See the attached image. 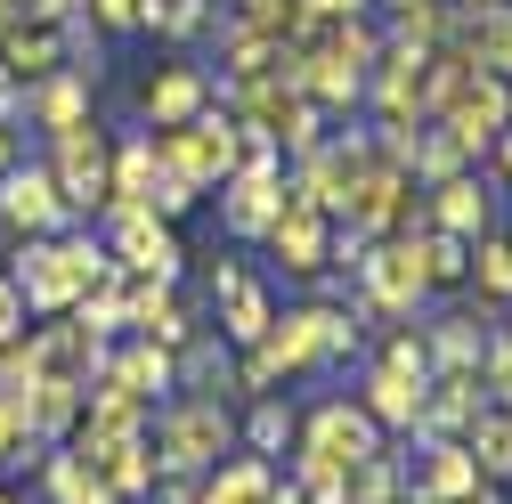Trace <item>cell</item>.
Returning a JSON list of instances; mask_svg holds the SVG:
<instances>
[{"instance_id": "cell-1", "label": "cell", "mask_w": 512, "mask_h": 504, "mask_svg": "<svg viewBox=\"0 0 512 504\" xmlns=\"http://www.w3.org/2000/svg\"><path fill=\"white\" fill-rule=\"evenodd\" d=\"M114 277V252L98 236H33L25 244V261H17V293L33 318H66V309Z\"/></svg>"}, {"instance_id": "cell-2", "label": "cell", "mask_w": 512, "mask_h": 504, "mask_svg": "<svg viewBox=\"0 0 512 504\" xmlns=\"http://www.w3.org/2000/svg\"><path fill=\"white\" fill-rule=\"evenodd\" d=\"M147 439H155V464H163V472H179V480H204V472L228 456L236 423H228V407H220V399H204V391H179V399H163V415L147 423Z\"/></svg>"}, {"instance_id": "cell-3", "label": "cell", "mask_w": 512, "mask_h": 504, "mask_svg": "<svg viewBox=\"0 0 512 504\" xmlns=\"http://www.w3.org/2000/svg\"><path fill=\"white\" fill-rule=\"evenodd\" d=\"M252 350H261L269 374H301V366L350 358V350H358V326H350V309H293V318H277Z\"/></svg>"}, {"instance_id": "cell-4", "label": "cell", "mask_w": 512, "mask_h": 504, "mask_svg": "<svg viewBox=\"0 0 512 504\" xmlns=\"http://www.w3.org/2000/svg\"><path fill=\"white\" fill-rule=\"evenodd\" d=\"M171 171H187L196 187H220L236 163H244V131L228 114H196V122H179V131H163V147H155Z\"/></svg>"}, {"instance_id": "cell-5", "label": "cell", "mask_w": 512, "mask_h": 504, "mask_svg": "<svg viewBox=\"0 0 512 504\" xmlns=\"http://www.w3.org/2000/svg\"><path fill=\"white\" fill-rule=\"evenodd\" d=\"M301 456L334 464V472H358L366 456H382V423H374L358 399H326V407L301 423Z\"/></svg>"}, {"instance_id": "cell-6", "label": "cell", "mask_w": 512, "mask_h": 504, "mask_svg": "<svg viewBox=\"0 0 512 504\" xmlns=\"http://www.w3.org/2000/svg\"><path fill=\"white\" fill-rule=\"evenodd\" d=\"M350 269H358V285H366V309H415V301L431 293V277H423V261H415L407 236H366Z\"/></svg>"}, {"instance_id": "cell-7", "label": "cell", "mask_w": 512, "mask_h": 504, "mask_svg": "<svg viewBox=\"0 0 512 504\" xmlns=\"http://www.w3.org/2000/svg\"><path fill=\"white\" fill-rule=\"evenodd\" d=\"M447 114V139H456L464 155H480V147H496L504 131H512V90H504V74H464V90L439 106Z\"/></svg>"}, {"instance_id": "cell-8", "label": "cell", "mask_w": 512, "mask_h": 504, "mask_svg": "<svg viewBox=\"0 0 512 504\" xmlns=\"http://www.w3.org/2000/svg\"><path fill=\"white\" fill-rule=\"evenodd\" d=\"M74 448L90 456V472L122 496V504H131V496H155V439L147 431H74Z\"/></svg>"}, {"instance_id": "cell-9", "label": "cell", "mask_w": 512, "mask_h": 504, "mask_svg": "<svg viewBox=\"0 0 512 504\" xmlns=\"http://www.w3.org/2000/svg\"><path fill=\"white\" fill-rule=\"evenodd\" d=\"M57 196H66V212H98L106 204V187H114V163H106V139L90 131V122H74V131H57Z\"/></svg>"}, {"instance_id": "cell-10", "label": "cell", "mask_w": 512, "mask_h": 504, "mask_svg": "<svg viewBox=\"0 0 512 504\" xmlns=\"http://www.w3.org/2000/svg\"><path fill=\"white\" fill-rule=\"evenodd\" d=\"M106 383H122L131 399L163 407V399L179 391V350H163V342L131 334V342H114V350H106Z\"/></svg>"}, {"instance_id": "cell-11", "label": "cell", "mask_w": 512, "mask_h": 504, "mask_svg": "<svg viewBox=\"0 0 512 504\" xmlns=\"http://www.w3.org/2000/svg\"><path fill=\"white\" fill-rule=\"evenodd\" d=\"M0 220H9L17 236H57L74 212H66V196H57L49 171H0Z\"/></svg>"}, {"instance_id": "cell-12", "label": "cell", "mask_w": 512, "mask_h": 504, "mask_svg": "<svg viewBox=\"0 0 512 504\" xmlns=\"http://www.w3.org/2000/svg\"><path fill=\"white\" fill-rule=\"evenodd\" d=\"M407 496H423V504H464L472 488H480V464H472V448L464 439H423V456L407 464Z\"/></svg>"}, {"instance_id": "cell-13", "label": "cell", "mask_w": 512, "mask_h": 504, "mask_svg": "<svg viewBox=\"0 0 512 504\" xmlns=\"http://www.w3.org/2000/svg\"><path fill=\"white\" fill-rule=\"evenodd\" d=\"M106 334H90L82 318H57V326H41L33 334V358H41V374H66V383H98L106 374Z\"/></svg>"}, {"instance_id": "cell-14", "label": "cell", "mask_w": 512, "mask_h": 504, "mask_svg": "<svg viewBox=\"0 0 512 504\" xmlns=\"http://www.w3.org/2000/svg\"><path fill=\"white\" fill-rule=\"evenodd\" d=\"M269 244H277V261L301 269V277H317V269L334 261V228H326V212H309L301 196H285V212L269 220Z\"/></svg>"}, {"instance_id": "cell-15", "label": "cell", "mask_w": 512, "mask_h": 504, "mask_svg": "<svg viewBox=\"0 0 512 504\" xmlns=\"http://www.w3.org/2000/svg\"><path fill=\"white\" fill-rule=\"evenodd\" d=\"M423 228H447V236H464V244L488 236V187L464 179V171H456V179H439V187H431V204H423Z\"/></svg>"}, {"instance_id": "cell-16", "label": "cell", "mask_w": 512, "mask_h": 504, "mask_svg": "<svg viewBox=\"0 0 512 504\" xmlns=\"http://www.w3.org/2000/svg\"><path fill=\"white\" fill-rule=\"evenodd\" d=\"M423 391H431V383H415V374H399V366H374L358 407H366L382 431H423Z\"/></svg>"}, {"instance_id": "cell-17", "label": "cell", "mask_w": 512, "mask_h": 504, "mask_svg": "<svg viewBox=\"0 0 512 504\" xmlns=\"http://www.w3.org/2000/svg\"><path fill=\"white\" fill-rule=\"evenodd\" d=\"M269 488H277V464L269 456H220L204 472L196 504H269Z\"/></svg>"}, {"instance_id": "cell-18", "label": "cell", "mask_w": 512, "mask_h": 504, "mask_svg": "<svg viewBox=\"0 0 512 504\" xmlns=\"http://www.w3.org/2000/svg\"><path fill=\"white\" fill-rule=\"evenodd\" d=\"M423 57H431V49H407V41L382 57V82H374L382 122H423Z\"/></svg>"}, {"instance_id": "cell-19", "label": "cell", "mask_w": 512, "mask_h": 504, "mask_svg": "<svg viewBox=\"0 0 512 504\" xmlns=\"http://www.w3.org/2000/svg\"><path fill=\"white\" fill-rule=\"evenodd\" d=\"M269 326H277V309H269V293L252 285V277H236V285L220 293V342H236V350H252V342H261Z\"/></svg>"}, {"instance_id": "cell-20", "label": "cell", "mask_w": 512, "mask_h": 504, "mask_svg": "<svg viewBox=\"0 0 512 504\" xmlns=\"http://www.w3.org/2000/svg\"><path fill=\"white\" fill-rule=\"evenodd\" d=\"M147 114H155V131H179V122H196L204 114V74L196 66H171L147 82Z\"/></svg>"}, {"instance_id": "cell-21", "label": "cell", "mask_w": 512, "mask_h": 504, "mask_svg": "<svg viewBox=\"0 0 512 504\" xmlns=\"http://www.w3.org/2000/svg\"><path fill=\"white\" fill-rule=\"evenodd\" d=\"M41 480H49V496L57 504H122L98 472H90V456L82 448H57V456H41Z\"/></svg>"}, {"instance_id": "cell-22", "label": "cell", "mask_w": 512, "mask_h": 504, "mask_svg": "<svg viewBox=\"0 0 512 504\" xmlns=\"http://www.w3.org/2000/svg\"><path fill=\"white\" fill-rule=\"evenodd\" d=\"M17 82H41V74H57L66 66V41H57L49 25H9V57H0Z\"/></svg>"}, {"instance_id": "cell-23", "label": "cell", "mask_w": 512, "mask_h": 504, "mask_svg": "<svg viewBox=\"0 0 512 504\" xmlns=\"http://www.w3.org/2000/svg\"><path fill=\"white\" fill-rule=\"evenodd\" d=\"M464 448H472L480 480H512V407H488V415L464 431Z\"/></svg>"}, {"instance_id": "cell-24", "label": "cell", "mask_w": 512, "mask_h": 504, "mask_svg": "<svg viewBox=\"0 0 512 504\" xmlns=\"http://www.w3.org/2000/svg\"><path fill=\"white\" fill-rule=\"evenodd\" d=\"M407 244H415V261H423V277H431V285H456V277L472 269L464 236H447V228H407Z\"/></svg>"}, {"instance_id": "cell-25", "label": "cell", "mask_w": 512, "mask_h": 504, "mask_svg": "<svg viewBox=\"0 0 512 504\" xmlns=\"http://www.w3.org/2000/svg\"><path fill=\"white\" fill-rule=\"evenodd\" d=\"M293 431H301V423H293V407H285L277 391L252 399V423H244V448H252V456H285V448H293Z\"/></svg>"}, {"instance_id": "cell-26", "label": "cell", "mask_w": 512, "mask_h": 504, "mask_svg": "<svg viewBox=\"0 0 512 504\" xmlns=\"http://www.w3.org/2000/svg\"><path fill=\"white\" fill-rule=\"evenodd\" d=\"M407 496V472H399V456L382 448V456H366L358 472H350V488H342V504H399Z\"/></svg>"}, {"instance_id": "cell-27", "label": "cell", "mask_w": 512, "mask_h": 504, "mask_svg": "<svg viewBox=\"0 0 512 504\" xmlns=\"http://www.w3.org/2000/svg\"><path fill=\"white\" fill-rule=\"evenodd\" d=\"M301 0H236V33H252V41H293L301 33Z\"/></svg>"}, {"instance_id": "cell-28", "label": "cell", "mask_w": 512, "mask_h": 504, "mask_svg": "<svg viewBox=\"0 0 512 504\" xmlns=\"http://www.w3.org/2000/svg\"><path fill=\"white\" fill-rule=\"evenodd\" d=\"M33 114L49 122V131H74V122H90V74H57V82L33 98Z\"/></svg>"}, {"instance_id": "cell-29", "label": "cell", "mask_w": 512, "mask_h": 504, "mask_svg": "<svg viewBox=\"0 0 512 504\" xmlns=\"http://www.w3.org/2000/svg\"><path fill=\"white\" fill-rule=\"evenodd\" d=\"M464 57H472L480 74H504V66H512V9H480V25H472V49H464Z\"/></svg>"}, {"instance_id": "cell-30", "label": "cell", "mask_w": 512, "mask_h": 504, "mask_svg": "<svg viewBox=\"0 0 512 504\" xmlns=\"http://www.w3.org/2000/svg\"><path fill=\"white\" fill-rule=\"evenodd\" d=\"M147 187H155V139H131L114 155V187L106 196H122V204H147Z\"/></svg>"}, {"instance_id": "cell-31", "label": "cell", "mask_w": 512, "mask_h": 504, "mask_svg": "<svg viewBox=\"0 0 512 504\" xmlns=\"http://www.w3.org/2000/svg\"><path fill=\"white\" fill-rule=\"evenodd\" d=\"M447 33V9H439V0H399V41L407 49H431Z\"/></svg>"}, {"instance_id": "cell-32", "label": "cell", "mask_w": 512, "mask_h": 504, "mask_svg": "<svg viewBox=\"0 0 512 504\" xmlns=\"http://www.w3.org/2000/svg\"><path fill=\"white\" fill-rule=\"evenodd\" d=\"M472 277H480V293H512V236H480Z\"/></svg>"}, {"instance_id": "cell-33", "label": "cell", "mask_w": 512, "mask_h": 504, "mask_svg": "<svg viewBox=\"0 0 512 504\" xmlns=\"http://www.w3.org/2000/svg\"><path fill=\"white\" fill-rule=\"evenodd\" d=\"M480 383L496 391V407H512V326L488 334V350H480Z\"/></svg>"}, {"instance_id": "cell-34", "label": "cell", "mask_w": 512, "mask_h": 504, "mask_svg": "<svg viewBox=\"0 0 512 504\" xmlns=\"http://www.w3.org/2000/svg\"><path fill=\"white\" fill-rule=\"evenodd\" d=\"M33 456H41V439L25 431V415H17V407H0V472H25Z\"/></svg>"}, {"instance_id": "cell-35", "label": "cell", "mask_w": 512, "mask_h": 504, "mask_svg": "<svg viewBox=\"0 0 512 504\" xmlns=\"http://www.w3.org/2000/svg\"><path fill=\"white\" fill-rule=\"evenodd\" d=\"M382 366H399V374H415V383H431V350H423V334H391Z\"/></svg>"}, {"instance_id": "cell-36", "label": "cell", "mask_w": 512, "mask_h": 504, "mask_svg": "<svg viewBox=\"0 0 512 504\" xmlns=\"http://www.w3.org/2000/svg\"><path fill=\"white\" fill-rule=\"evenodd\" d=\"M25 334V293H17V277H0V342H17Z\"/></svg>"}, {"instance_id": "cell-37", "label": "cell", "mask_w": 512, "mask_h": 504, "mask_svg": "<svg viewBox=\"0 0 512 504\" xmlns=\"http://www.w3.org/2000/svg\"><path fill=\"white\" fill-rule=\"evenodd\" d=\"M301 9H309V17H358L366 0H301Z\"/></svg>"}, {"instance_id": "cell-38", "label": "cell", "mask_w": 512, "mask_h": 504, "mask_svg": "<svg viewBox=\"0 0 512 504\" xmlns=\"http://www.w3.org/2000/svg\"><path fill=\"white\" fill-rule=\"evenodd\" d=\"M98 17L106 25H139V0H98Z\"/></svg>"}, {"instance_id": "cell-39", "label": "cell", "mask_w": 512, "mask_h": 504, "mask_svg": "<svg viewBox=\"0 0 512 504\" xmlns=\"http://www.w3.org/2000/svg\"><path fill=\"white\" fill-rule=\"evenodd\" d=\"M163 504H196V488H187V480L171 472V488H163Z\"/></svg>"}, {"instance_id": "cell-40", "label": "cell", "mask_w": 512, "mask_h": 504, "mask_svg": "<svg viewBox=\"0 0 512 504\" xmlns=\"http://www.w3.org/2000/svg\"><path fill=\"white\" fill-rule=\"evenodd\" d=\"M269 504H309V496H301L293 480H277V488H269Z\"/></svg>"}, {"instance_id": "cell-41", "label": "cell", "mask_w": 512, "mask_h": 504, "mask_svg": "<svg viewBox=\"0 0 512 504\" xmlns=\"http://www.w3.org/2000/svg\"><path fill=\"white\" fill-rule=\"evenodd\" d=\"M9 98H17V74H9V66H0V114H9Z\"/></svg>"}, {"instance_id": "cell-42", "label": "cell", "mask_w": 512, "mask_h": 504, "mask_svg": "<svg viewBox=\"0 0 512 504\" xmlns=\"http://www.w3.org/2000/svg\"><path fill=\"white\" fill-rule=\"evenodd\" d=\"M0 171H9V131H0Z\"/></svg>"}, {"instance_id": "cell-43", "label": "cell", "mask_w": 512, "mask_h": 504, "mask_svg": "<svg viewBox=\"0 0 512 504\" xmlns=\"http://www.w3.org/2000/svg\"><path fill=\"white\" fill-rule=\"evenodd\" d=\"M464 9H496V0H464Z\"/></svg>"}, {"instance_id": "cell-44", "label": "cell", "mask_w": 512, "mask_h": 504, "mask_svg": "<svg viewBox=\"0 0 512 504\" xmlns=\"http://www.w3.org/2000/svg\"><path fill=\"white\" fill-rule=\"evenodd\" d=\"M0 504H17V496H9V488H0Z\"/></svg>"}, {"instance_id": "cell-45", "label": "cell", "mask_w": 512, "mask_h": 504, "mask_svg": "<svg viewBox=\"0 0 512 504\" xmlns=\"http://www.w3.org/2000/svg\"><path fill=\"white\" fill-rule=\"evenodd\" d=\"M391 9H399V0H391Z\"/></svg>"}]
</instances>
